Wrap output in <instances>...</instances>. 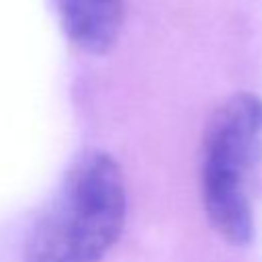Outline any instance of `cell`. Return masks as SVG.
<instances>
[{
	"mask_svg": "<svg viewBox=\"0 0 262 262\" xmlns=\"http://www.w3.org/2000/svg\"><path fill=\"white\" fill-rule=\"evenodd\" d=\"M68 39L86 53H106L119 39L125 0H55Z\"/></svg>",
	"mask_w": 262,
	"mask_h": 262,
	"instance_id": "obj_3",
	"label": "cell"
},
{
	"mask_svg": "<svg viewBox=\"0 0 262 262\" xmlns=\"http://www.w3.org/2000/svg\"><path fill=\"white\" fill-rule=\"evenodd\" d=\"M262 170V98L235 92L207 121L201 143V201L217 235L233 246L254 237Z\"/></svg>",
	"mask_w": 262,
	"mask_h": 262,
	"instance_id": "obj_2",
	"label": "cell"
},
{
	"mask_svg": "<svg viewBox=\"0 0 262 262\" xmlns=\"http://www.w3.org/2000/svg\"><path fill=\"white\" fill-rule=\"evenodd\" d=\"M127 219V186L117 160L84 151L33 225L25 262H102Z\"/></svg>",
	"mask_w": 262,
	"mask_h": 262,
	"instance_id": "obj_1",
	"label": "cell"
}]
</instances>
